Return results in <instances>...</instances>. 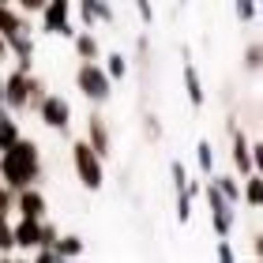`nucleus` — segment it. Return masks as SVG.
<instances>
[{"mask_svg":"<svg viewBox=\"0 0 263 263\" xmlns=\"http://www.w3.org/2000/svg\"><path fill=\"white\" fill-rule=\"evenodd\" d=\"M241 203H245V207H252V211L263 207V177H259V170L256 173H245V181H241Z\"/></svg>","mask_w":263,"mask_h":263,"instance_id":"obj_14","label":"nucleus"},{"mask_svg":"<svg viewBox=\"0 0 263 263\" xmlns=\"http://www.w3.org/2000/svg\"><path fill=\"white\" fill-rule=\"evenodd\" d=\"M147 53H151V38H147V34H139V38H136V61L147 64Z\"/></svg>","mask_w":263,"mask_h":263,"instance_id":"obj_30","label":"nucleus"},{"mask_svg":"<svg viewBox=\"0 0 263 263\" xmlns=\"http://www.w3.org/2000/svg\"><path fill=\"white\" fill-rule=\"evenodd\" d=\"M105 158H98L94 154V147L87 139H76L71 143V165H76V177H79V184L87 188V192H98V188L105 184Z\"/></svg>","mask_w":263,"mask_h":263,"instance_id":"obj_4","label":"nucleus"},{"mask_svg":"<svg viewBox=\"0 0 263 263\" xmlns=\"http://www.w3.org/2000/svg\"><path fill=\"white\" fill-rule=\"evenodd\" d=\"M23 30H30L27 15H23L15 4H0V34L11 38V34H23Z\"/></svg>","mask_w":263,"mask_h":263,"instance_id":"obj_13","label":"nucleus"},{"mask_svg":"<svg viewBox=\"0 0 263 263\" xmlns=\"http://www.w3.org/2000/svg\"><path fill=\"white\" fill-rule=\"evenodd\" d=\"M0 181H4L11 192H19V188H30V184H38L42 181V151H38V143L27 139V136H19L15 143H11L8 151H0Z\"/></svg>","mask_w":263,"mask_h":263,"instance_id":"obj_1","label":"nucleus"},{"mask_svg":"<svg viewBox=\"0 0 263 263\" xmlns=\"http://www.w3.org/2000/svg\"><path fill=\"white\" fill-rule=\"evenodd\" d=\"M0 113H4V105H0Z\"/></svg>","mask_w":263,"mask_h":263,"instance_id":"obj_34","label":"nucleus"},{"mask_svg":"<svg viewBox=\"0 0 263 263\" xmlns=\"http://www.w3.org/2000/svg\"><path fill=\"white\" fill-rule=\"evenodd\" d=\"M214 256H218L222 263H233V259H237L233 245H230V237H218V248H214Z\"/></svg>","mask_w":263,"mask_h":263,"instance_id":"obj_26","label":"nucleus"},{"mask_svg":"<svg viewBox=\"0 0 263 263\" xmlns=\"http://www.w3.org/2000/svg\"><path fill=\"white\" fill-rule=\"evenodd\" d=\"M147 136H151V139H162V121H158L154 113H147Z\"/></svg>","mask_w":263,"mask_h":263,"instance_id":"obj_31","label":"nucleus"},{"mask_svg":"<svg viewBox=\"0 0 263 263\" xmlns=\"http://www.w3.org/2000/svg\"><path fill=\"white\" fill-rule=\"evenodd\" d=\"M192 196H188V192H177V222H181V226H188V222H192Z\"/></svg>","mask_w":263,"mask_h":263,"instance_id":"obj_23","label":"nucleus"},{"mask_svg":"<svg viewBox=\"0 0 263 263\" xmlns=\"http://www.w3.org/2000/svg\"><path fill=\"white\" fill-rule=\"evenodd\" d=\"M11 4H15L23 15H38V11L45 8V0H11Z\"/></svg>","mask_w":263,"mask_h":263,"instance_id":"obj_28","label":"nucleus"},{"mask_svg":"<svg viewBox=\"0 0 263 263\" xmlns=\"http://www.w3.org/2000/svg\"><path fill=\"white\" fill-rule=\"evenodd\" d=\"M233 15L241 19V23H256L259 4H256V0H233Z\"/></svg>","mask_w":263,"mask_h":263,"instance_id":"obj_21","label":"nucleus"},{"mask_svg":"<svg viewBox=\"0 0 263 263\" xmlns=\"http://www.w3.org/2000/svg\"><path fill=\"white\" fill-rule=\"evenodd\" d=\"M76 87L90 105H105L113 98V79L105 76V68L98 61H79L76 68Z\"/></svg>","mask_w":263,"mask_h":263,"instance_id":"obj_3","label":"nucleus"},{"mask_svg":"<svg viewBox=\"0 0 263 263\" xmlns=\"http://www.w3.org/2000/svg\"><path fill=\"white\" fill-rule=\"evenodd\" d=\"M11 252H15V241H11V222L0 218V259H8Z\"/></svg>","mask_w":263,"mask_h":263,"instance_id":"obj_22","label":"nucleus"},{"mask_svg":"<svg viewBox=\"0 0 263 263\" xmlns=\"http://www.w3.org/2000/svg\"><path fill=\"white\" fill-rule=\"evenodd\" d=\"M181 4H188V0H181Z\"/></svg>","mask_w":263,"mask_h":263,"instance_id":"obj_35","label":"nucleus"},{"mask_svg":"<svg viewBox=\"0 0 263 263\" xmlns=\"http://www.w3.org/2000/svg\"><path fill=\"white\" fill-rule=\"evenodd\" d=\"M0 4H11V0H0Z\"/></svg>","mask_w":263,"mask_h":263,"instance_id":"obj_33","label":"nucleus"},{"mask_svg":"<svg viewBox=\"0 0 263 263\" xmlns=\"http://www.w3.org/2000/svg\"><path fill=\"white\" fill-rule=\"evenodd\" d=\"M11 211L19 218H49V199H45V192H38V184H30L15 192V207Z\"/></svg>","mask_w":263,"mask_h":263,"instance_id":"obj_9","label":"nucleus"},{"mask_svg":"<svg viewBox=\"0 0 263 263\" xmlns=\"http://www.w3.org/2000/svg\"><path fill=\"white\" fill-rule=\"evenodd\" d=\"M214 177V188H218V192L230 199V203H237V207H241V177H222V173H211Z\"/></svg>","mask_w":263,"mask_h":263,"instance_id":"obj_18","label":"nucleus"},{"mask_svg":"<svg viewBox=\"0 0 263 263\" xmlns=\"http://www.w3.org/2000/svg\"><path fill=\"white\" fill-rule=\"evenodd\" d=\"M83 237H76V233H64V237H57V245H53V252H57V263L61 259H79L83 256Z\"/></svg>","mask_w":263,"mask_h":263,"instance_id":"obj_16","label":"nucleus"},{"mask_svg":"<svg viewBox=\"0 0 263 263\" xmlns=\"http://www.w3.org/2000/svg\"><path fill=\"white\" fill-rule=\"evenodd\" d=\"M0 162H4V158H0Z\"/></svg>","mask_w":263,"mask_h":263,"instance_id":"obj_36","label":"nucleus"},{"mask_svg":"<svg viewBox=\"0 0 263 263\" xmlns=\"http://www.w3.org/2000/svg\"><path fill=\"white\" fill-rule=\"evenodd\" d=\"M11 207H15V192L0 181V218H11Z\"/></svg>","mask_w":263,"mask_h":263,"instance_id":"obj_24","label":"nucleus"},{"mask_svg":"<svg viewBox=\"0 0 263 263\" xmlns=\"http://www.w3.org/2000/svg\"><path fill=\"white\" fill-rule=\"evenodd\" d=\"M38 121L49 128V132H61V136H68V128H71V102L64 98V94H49L45 90V98L38 102Z\"/></svg>","mask_w":263,"mask_h":263,"instance_id":"obj_6","label":"nucleus"},{"mask_svg":"<svg viewBox=\"0 0 263 263\" xmlns=\"http://www.w3.org/2000/svg\"><path fill=\"white\" fill-rule=\"evenodd\" d=\"M184 94H188V102L196 105V109H203L207 105V90H203V79H199V71L196 64L184 57Z\"/></svg>","mask_w":263,"mask_h":263,"instance_id":"obj_12","label":"nucleus"},{"mask_svg":"<svg viewBox=\"0 0 263 263\" xmlns=\"http://www.w3.org/2000/svg\"><path fill=\"white\" fill-rule=\"evenodd\" d=\"M102 68H105V76H109L113 83H121V79L128 76V61H124L121 53H109V57H105V64H102Z\"/></svg>","mask_w":263,"mask_h":263,"instance_id":"obj_19","label":"nucleus"},{"mask_svg":"<svg viewBox=\"0 0 263 263\" xmlns=\"http://www.w3.org/2000/svg\"><path fill=\"white\" fill-rule=\"evenodd\" d=\"M71 42H76V57H79V61H98V57H102V42H98V34H90V30H76V34H71Z\"/></svg>","mask_w":263,"mask_h":263,"instance_id":"obj_15","label":"nucleus"},{"mask_svg":"<svg viewBox=\"0 0 263 263\" xmlns=\"http://www.w3.org/2000/svg\"><path fill=\"white\" fill-rule=\"evenodd\" d=\"M0 105H4V79H0Z\"/></svg>","mask_w":263,"mask_h":263,"instance_id":"obj_32","label":"nucleus"},{"mask_svg":"<svg viewBox=\"0 0 263 263\" xmlns=\"http://www.w3.org/2000/svg\"><path fill=\"white\" fill-rule=\"evenodd\" d=\"M199 196L207 199V211H211V226H214V237H230L237 230V203H230L218 188H214V181H207L199 188Z\"/></svg>","mask_w":263,"mask_h":263,"instance_id":"obj_5","label":"nucleus"},{"mask_svg":"<svg viewBox=\"0 0 263 263\" xmlns=\"http://www.w3.org/2000/svg\"><path fill=\"white\" fill-rule=\"evenodd\" d=\"M83 139L94 147L98 158H109V154H113V128H109V117H105L102 109H94L87 117V136H83Z\"/></svg>","mask_w":263,"mask_h":263,"instance_id":"obj_8","label":"nucleus"},{"mask_svg":"<svg viewBox=\"0 0 263 263\" xmlns=\"http://www.w3.org/2000/svg\"><path fill=\"white\" fill-rule=\"evenodd\" d=\"M132 4H136L139 19H143V27H151V23H154V8H151V0H132Z\"/></svg>","mask_w":263,"mask_h":263,"instance_id":"obj_29","label":"nucleus"},{"mask_svg":"<svg viewBox=\"0 0 263 263\" xmlns=\"http://www.w3.org/2000/svg\"><path fill=\"white\" fill-rule=\"evenodd\" d=\"M38 226H42V218H19V222H11V241H15V248L30 252V248L38 245Z\"/></svg>","mask_w":263,"mask_h":263,"instance_id":"obj_11","label":"nucleus"},{"mask_svg":"<svg viewBox=\"0 0 263 263\" xmlns=\"http://www.w3.org/2000/svg\"><path fill=\"white\" fill-rule=\"evenodd\" d=\"M42 15V30L45 34H61V38H71L76 27H71V0H45V8L38 11Z\"/></svg>","mask_w":263,"mask_h":263,"instance_id":"obj_7","label":"nucleus"},{"mask_svg":"<svg viewBox=\"0 0 263 263\" xmlns=\"http://www.w3.org/2000/svg\"><path fill=\"white\" fill-rule=\"evenodd\" d=\"M79 19H83V27H98V23H117V11L109 0H79Z\"/></svg>","mask_w":263,"mask_h":263,"instance_id":"obj_10","label":"nucleus"},{"mask_svg":"<svg viewBox=\"0 0 263 263\" xmlns=\"http://www.w3.org/2000/svg\"><path fill=\"white\" fill-rule=\"evenodd\" d=\"M23 136V128H19V121H15V113H0V151H8L11 143H15Z\"/></svg>","mask_w":263,"mask_h":263,"instance_id":"obj_17","label":"nucleus"},{"mask_svg":"<svg viewBox=\"0 0 263 263\" xmlns=\"http://www.w3.org/2000/svg\"><path fill=\"white\" fill-rule=\"evenodd\" d=\"M170 173H173V188L181 192V188L188 184V170H184V162H173V165H170Z\"/></svg>","mask_w":263,"mask_h":263,"instance_id":"obj_27","label":"nucleus"},{"mask_svg":"<svg viewBox=\"0 0 263 263\" xmlns=\"http://www.w3.org/2000/svg\"><path fill=\"white\" fill-rule=\"evenodd\" d=\"M45 98V83L34 76V71H23L15 68L11 76L4 79V109L8 113H27V109H38V102Z\"/></svg>","mask_w":263,"mask_h":263,"instance_id":"obj_2","label":"nucleus"},{"mask_svg":"<svg viewBox=\"0 0 263 263\" xmlns=\"http://www.w3.org/2000/svg\"><path fill=\"white\" fill-rule=\"evenodd\" d=\"M196 162H199V173H203V177H211V173H214V151H211V143H207V139L196 143Z\"/></svg>","mask_w":263,"mask_h":263,"instance_id":"obj_20","label":"nucleus"},{"mask_svg":"<svg viewBox=\"0 0 263 263\" xmlns=\"http://www.w3.org/2000/svg\"><path fill=\"white\" fill-rule=\"evenodd\" d=\"M259 42H252V45H248V49H245V71H252V76H256V71H259Z\"/></svg>","mask_w":263,"mask_h":263,"instance_id":"obj_25","label":"nucleus"}]
</instances>
